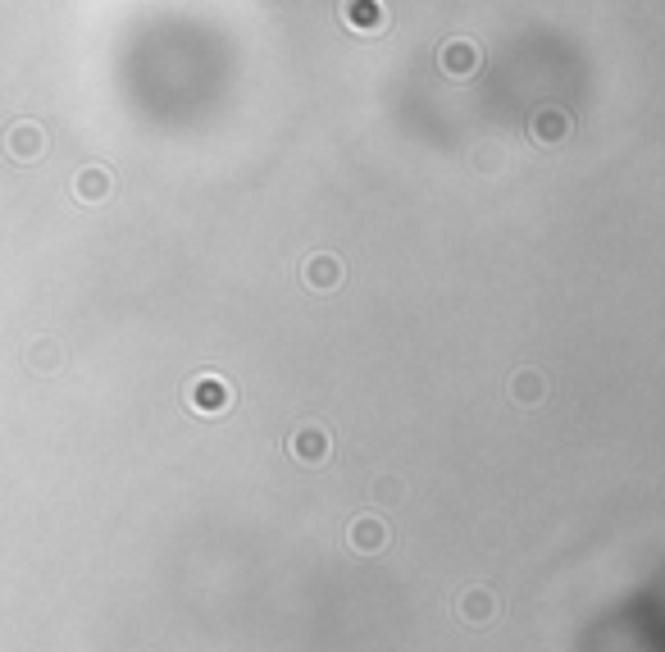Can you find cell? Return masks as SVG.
I'll return each mask as SVG.
<instances>
[]
</instances>
